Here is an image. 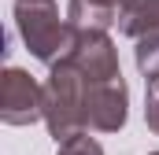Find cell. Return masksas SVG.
Segmentation results:
<instances>
[{"instance_id": "9c48e42d", "label": "cell", "mask_w": 159, "mask_h": 155, "mask_svg": "<svg viewBox=\"0 0 159 155\" xmlns=\"http://www.w3.org/2000/svg\"><path fill=\"white\" fill-rule=\"evenodd\" d=\"M56 155H104V148L89 137V129H81V133H74V137L59 140V152Z\"/></svg>"}, {"instance_id": "7c38bea8", "label": "cell", "mask_w": 159, "mask_h": 155, "mask_svg": "<svg viewBox=\"0 0 159 155\" xmlns=\"http://www.w3.org/2000/svg\"><path fill=\"white\" fill-rule=\"evenodd\" d=\"M152 155H159V152H152Z\"/></svg>"}, {"instance_id": "7a4b0ae2", "label": "cell", "mask_w": 159, "mask_h": 155, "mask_svg": "<svg viewBox=\"0 0 159 155\" xmlns=\"http://www.w3.org/2000/svg\"><path fill=\"white\" fill-rule=\"evenodd\" d=\"M85 85L89 81L78 74L74 63H67V59L52 63V70L44 78V126L56 137V144L85 129V118H81Z\"/></svg>"}, {"instance_id": "3957f363", "label": "cell", "mask_w": 159, "mask_h": 155, "mask_svg": "<svg viewBox=\"0 0 159 155\" xmlns=\"http://www.w3.org/2000/svg\"><path fill=\"white\" fill-rule=\"evenodd\" d=\"M59 59L74 63L85 81H115V78H122L119 52H115V41L107 37V30H78L74 44Z\"/></svg>"}, {"instance_id": "6da1fadb", "label": "cell", "mask_w": 159, "mask_h": 155, "mask_svg": "<svg viewBox=\"0 0 159 155\" xmlns=\"http://www.w3.org/2000/svg\"><path fill=\"white\" fill-rule=\"evenodd\" d=\"M15 26L30 55L48 67L74 44V33H78L70 22L59 19V7L52 0H15Z\"/></svg>"}, {"instance_id": "277c9868", "label": "cell", "mask_w": 159, "mask_h": 155, "mask_svg": "<svg viewBox=\"0 0 159 155\" xmlns=\"http://www.w3.org/2000/svg\"><path fill=\"white\" fill-rule=\"evenodd\" d=\"M129 107V89L126 81H89L85 85V104H81V118H85V129L93 133H119L126 126V111Z\"/></svg>"}, {"instance_id": "5b68a950", "label": "cell", "mask_w": 159, "mask_h": 155, "mask_svg": "<svg viewBox=\"0 0 159 155\" xmlns=\"http://www.w3.org/2000/svg\"><path fill=\"white\" fill-rule=\"evenodd\" d=\"M0 118L7 126H34L44 118V85L19 67H7L0 74Z\"/></svg>"}, {"instance_id": "ba28073f", "label": "cell", "mask_w": 159, "mask_h": 155, "mask_svg": "<svg viewBox=\"0 0 159 155\" xmlns=\"http://www.w3.org/2000/svg\"><path fill=\"white\" fill-rule=\"evenodd\" d=\"M133 59H137V70L144 74V81H156L159 78V30H148V33L137 37Z\"/></svg>"}, {"instance_id": "30bf717a", "label": "cell", "mask_w": 159, "mask_h": 155, "mask_svg": "<svg viewBox=\"0 0 159 155\" xmlns=\"http://www.w3.org/2000/svg\"><path fill=\"white\" fill-rule=\"evenodd\" d=\"M144 122H148V129L159 133V78L156 81H148V96H144Z\"/></svg>"}, {"instance_id": "8fae6325", "label": "cell", "mask_w": 159, "mask_h": 155, "mask_svg": "<svg viewBox=\"0 0 159 155\" xmlns=\"http://www.w3.org/2000/svg\"><path fill=\"white\" fill-rule=\"evenodd\" d=\"M100 4H111V7H122V0H100Z\"/></svg>"}, {"instance_id": "52a82bcc", "label": "cell", "mask_w": 159, "mask_h": 155, "mask_svg": "<svg viewBox=\"0 0 159 155\" xmlns=\"http://www.w3.org/2000/svg\"><path fill=\"white\" fill-rule=\"evenodd\" d=\"M67 22L74 30H111L119 22V7L100 4V0H70L67 4Z\"/></svg>"}, {"instance_id": "8992f818", "label": "cell", "mask_w": 159, "mask_h": 155, "mask_svg": "<svg viewBox=\"0 0 159 155\" xmlns=\"http://www.w3.org/2000/svg\"><path fill=\"white\" fill-rule=\"evenodd\" d=\"M148 30H159V0H122L119 7V33L141 37Z\"/></svg>"}]
</instances>
